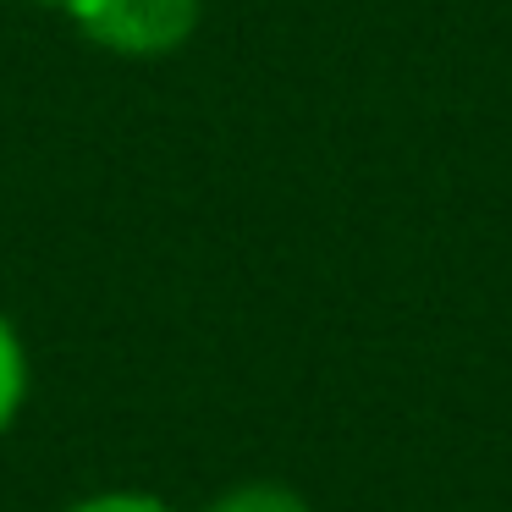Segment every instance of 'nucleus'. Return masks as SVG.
<instances>
[{"instance_id":"obj_3","label":"nucleus","mask_w":512,"mask_h":512,"mask_svg":"<svg viewBox=\"0 0 512 512\" xmlns=\"http://www.w3.org/2000/svg\"><path fill=\"white\" fill-rule=\"evenodd\" d=\"M204 512H309V501L281 479H243V485L221 490Z\"/></svg>"},{"instance_id":"obj_1","label":"nucleus","mask_w":512,"mask_h":512,"mask_svg":"<svg viewBox=\"0 0 512 512\" xmlns=\"http://www.w3.org/2000/svg\"><path fill=\"white\" fill-rule=\"evenodd\" d=\"M61 12L100 50L127 61H160L193 39L204 0H67Z\"/></svg>"},{"instance_id":"obj_5","label":"nucleus","mask_w":512,"mask_h":512,"mask_svg":"<svg viewBox=\"0 0 512 512\" xmlns=\"http://www.w3.org/2000/svg\"><path fill=\"white\" fill-rule=\"evenodd\" d=\"M39 6H67V0H39Z\"/></svg>"},{"instance_id":"obj_2","label":"nucleus","mask_w":512,"mask_h":512,"mask_svg":"<svg viewBox=\"0 0 512 512\" xmlns=\"http://www.w3.org/2000/svg\"><path fill=\"white\" fill-rule=\"evenodd\" d=\"M28 380H34V369H28L23 331H17L12 314L0 309V441L12 435L17 413H23V402H28Z\"/></svg>"},{"instance_id":"obj_4","label":"nucleus","mask_w":512,"mask_h":512,"mask_svg":"<svg viewBox=\"0 0 512 512\" xmlns=\"http://www.w3.org/2000/svg\"><path fill=\"white\" fill-rule=\"evenodd\" d=\"M67 512H177L166 496H155V490H133V485H111V490H89V496H78Z\"/></svg>"}]
</instances>
